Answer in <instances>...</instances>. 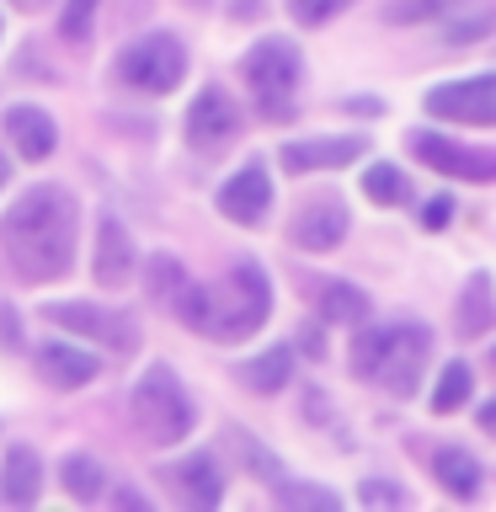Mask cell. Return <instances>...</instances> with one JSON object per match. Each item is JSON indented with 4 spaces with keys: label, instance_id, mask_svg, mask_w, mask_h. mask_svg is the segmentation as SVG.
<instances>
[{
    "label": "cell",
    "instance_id": "cell-1",
    "mask_svg": "<svg viewBox=\"0 0 496 512\" xmlns=\"http://www.w3.org/2000/svg\"><path fill=\"white\" fill-rule=\"evenodd\" d=\"M75 230H80L75 198L64 187L43 182V187H27L0 214V251H6V262L22 283H54L70 272Z\"/></svg>",
    "mask_w": 496,
    "mask_h": 512
},
{
    "label": "cell",
    "instance_id": "cell-2",
    "mask_svg": "<svg viewBox=\"0 0 496 512\" xmlns=\"http://www.w3.org/2000/svg\"><path fill=\"white\" fill-rule=\"evenodd\" d=\"M171 310L182 315L192 331L219 336V342H240V336L262 331V320L272 315V283L256 262H235L230 278H224L219 288L187 283Z\"/></svg>",
    "mask_w": 496,
    "mask_h": 512
},
{
    "label": "cell",
    "instance_id": "cell-3",
    "mask_svg": "<svg viewBox=\"0 0 496 512\" xmlns=\"http://www.w3.org/2000/svg\"><path fill=\"white\" fill-rule=\"evenodd\" d=\"M427 352H432L427 326H416V320H395V326H374V331L358 336V347H352V368H358L363 379H379L384 390L411 395L416 379H422V368H427Z\"/></svg>",
    "mask_w": 496,
    "mask_h": 512
},
{
    "label": "cell",
    "instance_id": "cell-4",
    "mask_svg": "<svg viewBox=\"0 0 496 512\" xmlns=\"http://www.w3.org/2000/svg\"><path fill=\"white\" fill-rule=\"evenodd\" d=\"M128 411H134V427H139L155 448L182 443L187 432H192V400H187L182 379H176L166 363H150V368L139 374L134 395H128Z\"/></svg>",
    "mask_w": 496,
    "mask_h": 512
},
{
    "label": "cell",
    "instance_id": "cell-5",
    "mask_svg": "<svg viewBox=\"0 0 496 512\" xmlns=\"http://www.w3.org/2000/svg\"><path fill=\"white\" fill-rule=\"evenodd\" d=\"M240 75H246V86L256 91V102H262L267 118H288L294 91H299V48L288 38L256 43L251 54L240 59Z\"/></svg>",
    "mask_w": 496,
    "mask_h": 512
},
{
    "label": "cell",
    "instance_id": "cell-6",
    "mask_svg": "<svg viewBox=\"0 0 496 512\" xmlns=\"http://www.w3.org/2000/svg\"><path fill=\"white\" fill-rule=\"evenodd\" d=\"M187 75V48L182 38H171V32H150V38L128 43L118 54V80L134 91H150V96H166L182 86Z\"/></svg>",
    "mask_w": 496,
    "mask_h": 512
},
{
    "label": "cell",
    "instance_id": "cell-7",
    "mask_svg": "<svg viewBox=\"0 0 496 512\" xmlns=\"http://www.w3.org/2000/svg\"><path fill=\"white\" fill-rule=\"evenodd\" d=\"M54 326L75 331V336H91V342H107L112 352H134L139 347V326L118 310H102V304H80V299H59L43 310Z\"/></svg>",
    "mask_w": 496,
    "mask_h": 512
},
{
    "label": "cell",
    "instance_id": "cell-8",
    "mask_svg": "<svg viewBox=\"0 0 496 512\" xmlns=\"http://www.w3.org/2000/svg\"><path fill=\"white\" fill-rule=\"evenodd\" d=\"M427 112L448 123H496V75H470L448 80L427 91Z\"/></svg>",
    "mask_w": 496,
    "mask_h": 512
},
{
    "label": "cell",
    "instance_id": "cell-9",
    "mask_svg": "<svg viewBox=\"0 0 496 512\" xmlns=\"http://www.w3.org/2000/svg\"><path fill=\"white\" fill-rule=\"evenodd\" d=\"M235 134H240V112H235V102L219 86H208V91L192 96V107H187V144H192V150L214 155Z\"/></svg>",
    "mask_w": 496,
    "mask_h": 512
},
{
    "label": "cell",
    "instance_id": "cell-10",
    "mask_svg": "<svg viewBox=\"0 0 496 512\" xmlns=\"http://www.w3.org/2000/svg\"><path fill=\"white\" fill-rule=\"evenodd\" d=\"M411 155H422L432 171L459 176V182H496V155L491 150H464L443 134H411Z\"/></svg>",
    "mask_w": 496,
    "mask_h": 512
},
{
    "label": "cell",
    "instance_id": "cell-11",
    "mask_svg": "<svg viewBox=\"0 0 496 512\" xmlns=\"http://www.w3.org/2000/svg\"><path fill=\"white\" fill-rule=\"evenodd\" d=\"M272 208V176L262 160H251V166H240L230 182L219 187V214L235 219V224H262Z\"/></svg>",
    "mask_w": 496,
    "mask_h": 512
},
{
    "label": "cell",
    "instance_id": "cell-12",
    "mask_svg": "<svg viewBox=\"0 0 496 512\" xmlns=\"http://www.w3.org/2000/svg\"><path fill=\"white\" fill-rule=\"evenodd\" d=\"M363 134H336V139H294V144H283L278 160H283V171H331V166H352V160L363 155Z\"/></svg>",
    "mask_w": 496,
    "mask_h": 512
},
{
    "label": "cell",
    "instance_id": "cell-13",
    "mask_svg": "<svg viewBox=\"0 0 496 512\" xmlns=\"http://www.w3.org/2000/svg\"><path fill=\"white\" fill-rule=\"evenodd\" d=\"M0 128H6L11 150L22 155V160H48V155H54V144H59V128H54V118H48L43 107H27V102L6 107V118H0Z\"/></svg>",
    "mask_w": 496,
    "mask_h": 512
},
{
    "label": "cell",
    "instance_id": "cell-14",
    "mask_svg": "<svg viewBox=\"0 0 496 512\" xmlns=\"http://www.w3.org/2000/svg\"><path fill=\"white\" fill-rule=\"evenodd\" d=\"M91 272H96L102 288H123L128 272H134V240H128V230L112 214L96 219V262H91Z\"/></svg>",
    "mask_w": 496,
    "mask_h": 512
},
{
    "label": "cell",
    "instance_id": "cell-15",
    "mask_svg": "<svg viewBox=\"0 0 496 512\" xmlns=\"http://www.w3.org/2000/svg\"><path fill=\"white\" fill-rule=\"evenodd\" d=\"M38 374H43V384H54V390H80V384H91L102 374V363H96L91 352L70 347V342H48V347H38Z\"/></svg>",
    "mask_w": 496,
    "mask_h": 512
},
{
    "label": "cell",
    "instance_id": "cell-16",
    "mask_svg": "<svg viewBox=\"0 0 496 512\" xmlns=\"http://www.w3.org/2000/svg\"><path fill=\"white\" fill-rule=\"evenodd\" d=\"M342 235H347V208L336 203V198L310 203L294 219V240H299L304 251H331V246H342Z\"/></svg>",
    "mask_w": 496,
    "mask_h": 512
},
{
    "label": "cell",
    "instance_id": "cell-17",
    "mask_svg": "<svg viewBox=\"0 0 496 512\" xmlns=\"http://www.w3.org/2000/svg\"><path fill=\"white\" fill-rule=\"evenodd\" d=\"M38 491H43V464H38L32 448L16 443L6 454V470H0V496H6L11 507H32V502H38Z\"/></svg>",
    "mask_w": 496,
    "mask_h": 512
},
{
    "label": "cell",
    "instance_id": "cell-18",
    "mask_svg": "<svg viewBox=\"0 0 496 512\" xmlns=\"http://www.w3.org/2000/svg\"><path fill=\"white\" fill-rule=\"evenodd\" d=\"M176 486H182V496L192 507H214L219 496H224V470H219V459L214 454H192L176 464Z\"/></svg>",
    "mask_w": 496,
    "mask_h": 512
},
{
    "label": "cell",
    "instance_id": "cell-19",
    "mask_svg": "<svg viewBox=\"0 0 496 512\" xmlns=\"http://www.w3.org/2000/svg\"><path fill=\"white\" fill-rule=\"evenodd\" d=\"M288 374H294V352L288 347H267L262 358H251L246 368H240V379L251 384L256 395H272V390H283Z\"/></svg>",
    "mask_w": 496,
    "mask_h": 512
},
{
    "label": "cell",
    "instance_id": "cell-20",
    "mask_svg": "<svg viewBox=\"0 0 496 512\" xmlns=\"http://www.w3.org/2000/svg\"><path fill=\"white\" fill-rule=\"evenodd\" d=\"M320 315L342 320V326H358V320H368V294L352 283H320Z\"/></svg>",
    "mask_w": 496,
    "mask_h": 512
},
{
    "label": "cell",
    "instance_id": "cell-21",
    "mask_svg": "<svg viewBox=\"0 0 496 512\" xmlns=\"http://www.w3.org/2000/svg\"><path fill=\"white\" fill-rule=\"evenodd\" d=\"M59 480H64V491L75 496V502H96L107 486V475H102V464H96L91 454H70L59 464Z\"/></svg>",
    "mask_w": 496,
    "mask_h": 512
},
{
    "label": "cell",
    "instance_id": "cell-22",
    "mask_svg": "<svg viewBox=\"0 0 496 512\" xmlns=\"http://www.w3.org/2000/svg\"><path fill=\"white\" fill-rule=\"evenodd\" d=\"M486 326H491V278H486V272H475V278L464 283V299H459V331L480 336Z\"/></svg>",
    "mask_w": 496,
    "mask_h": 512
},
{
    "label": "cell",
    "instance_id": "cell-23",
    "mask_svg": "<svg viewBox=\"0 0 496 512\" xmlns=\"http://www.w3.org/2000/svg\"><path fill=\"white\" fill-rule=\"evenodd\" d=\"M438 480L454 496H475L480 491V464L464 454V448H443V454H438Z\"/></svg>",
    "mask_w": 496,
    "mask_h": 512
},
{
    "label": "cell",
    "instance_id": "cell-24",
    "mask_svg": "<svg viewBox=\"0 0 496 512\" xmlns=\"http://www.w3.org/2000/svg\"><path fill=\"white\" fill-rule=\"evenodd\" d=\"M363 192L374 203H406L411 187H406V171H395L390 160H374V166L363 171Z\"/></svg>",
    "mask_w": 496,
    "mask_h": 512
},
{
    "label": "cell",
    "instance_id": "cell-25",
    "mask_svg": "<svg viewBox=\"0 0 496 512\" xmlns=\"http://www.w3.org/2000/svg\"><path fill=\"white\" fill-rule=\"evenodd\" d=\"M464 400H470V368L464 363H448L438 374V390H432V411L438 416H454Z\"/></svg>",
    "mask_w": 496,
    "mask_h": 512
},
{
    "label": "cell",
    "instance_id": "cell-26",
    "mask_svg": "<svg viewBox=\"0 0 496 512\" xmlns=\"http://www.w3.org/2000/svg\"><path fill=\"white\" fill-rule=\"evenodd\" d=\"M187 288V272H182V262L176 256H150V299H160V304H176V294Z\"/></svg>",
    "mask_w": 496,
    "mask_h": 512
},
{
    "label": "cell",
    "instance_id": "cell-27",
    "mask_svg": "<svg viewBox=\"0 0 496 512\" xmlns=\"http://www.w3.org/2000/svg\"><path fill=\"white\" fill-rule=\"evenodd\" d=\"M230 448H235V454H240V459L251 464V475L272 480V486H278V480H283V464L272 459V454H267L262 443H251V438H246V432H240V427H230Z\"/></svg>",
    "mask_w": 496,
    "mask_h": 512
},
{
    "label": "cell",
    "instance_id": "cell-28",
    "mask_svg": "<svg viewBox=\"0 0 496 512\" xmlns=\"http://www.w3.org/2000/svg\"><path fill=\"white\" fill-rule=\"evenodd\" d=\"M96 6H102V0H70L64 16H59V38L64 43H86L91 38V22H96Z\"/></svg>",
    "mask_w": 496,
    "mask_h": 512
},
{
    "label": "cell",
    "instance_id": "cell-29",
    "mask_svg": "<svg viewBox=\"0 0 496 512\" xmlns=\"http://www.w3.org/2000/svg\"><path fill=\"white\" fill-rule=\"evenodd\" d=\"M278 502H283V507H315V512H336V507H342V496H336V491H320V486H288V480H278Z\"/></svg>",
    "mask_w": 496,
    "mask_h": 512
},
{
    "label": "cell",
    "instance_id": "cell-30",
    "mask_svg": "<svg viewBox=\"0 0 496 512\" xmlns=\"http://www.w3.org/2000/svg\"><path fill=\"white\" fill-rule=\"evenodd\" d=\"M454 6L459 0H390L384 16H390V22H432V16H448Z\"/></svg>",
    "mask_w": 496,
    "mask_h": 512
},
{
    "label": "cell",
    "instance_id": "cell-31",
    "mask_svg": "<svg viewBox=\"0 0 496 512\" xmlns=\"http://www.w3.org/2000/svg\"><path fill=\"white\" fill-rule=\"evenodd\" d=\"M352 0H288V11H294V22L299 27H320V22H331L336 11H347Z\"/></svg>",
    "mask_w": 496,
    "mask_h": 512
},
{
    "label": "cell",
    "instance_id": "cell-32",
    "mask_svg": "<svg viewBox=\"0 0 496 512\" xmlns=\"http://www.w3.org/2000/svg\"><path fill=\"white\" fill-rule=\"evenodd\" d=\"M486 27H491V16H486V11L464 16V22H454V16H443V38L454 43V48H459V43H470V38H480Z\"/></svg>",
    "mask_w": 496,
    "mask_h": 512
},
{
    "label": "cell",
    "instance_id": "cell-33",
    "mask_svg": "<svg viewBox=\"0 0 496 512\" xmlns=\"http://www.w3.org/2000/svg\"><path fill=\"white\" fill-rule=\"evenodd\" d=\"M363 502L368 507H400V502H406V491H400V486H390V480H363Z\"/></svg>",
    "mask_w": 496,
    "mask_h": 512
},
{
    "label": "cell",
    "instance_id": "cell-34",
    "mask_svg": "<svg viewBox=\"0 0 496 512\" xmlns=\"http://www.w3.org/2000/svg\"><path fill=\"white\" fill-rule=\"evenodd\" d=\"M448 219H454V203H448V198H432V203H427V214H422L427 230H443Z\"/></svg>",
    "mask_w": 496,
    "mask_h": 512
},
{
    "label": "cell",
    "instance_id": "cell-35",
    "mask_svg": "<svg viewBox=\"0 0 496 512\" xmlns=\"http://www.w3.org/2000/svg\"><path fill=\"white\" fill-rule=\"evenodd\" d=\"M480 427H486L491 438H496V400H486V406H480Z\"/></svg>",
    "mask_w": 496,
    "mask_h": 512
},
{
    "label": "cell",
    "instance_id": "cell-36",
    "mask_svg": "<svg viewBox=\"0 0 496 512\" xmlns=\"http://www.w3.org/2000/svg\"><path fill=\"white\" fill-rule=\"evenodd\" d=\"M347 112H379V102H374V96H352Z\"/></svg>",
    "mask_w": 496,
    "mask_h": 512
},
{
    "label": "cell",
    "instance_id": "cell-37",
    "mask_svg": "<svg viewBox=\"0 0 496 512\" xmlns=\"http://www.w3.org/2000/svg\"><path fill=\"white\" fill-rule=\"evenodd\" d=\"M304 352H315V358H320V352H326V342H320V331H315V326L304 331Z\"/></svg>",
    "mask_w": 496,
    "mask_h": 512
},
{
    "label": "cell",
    "instance_id": "cell-38",
    "mask_svg": "<svg viewBox=\"0 0 496 512\" xmlns=\"http://www.w3.org/2000/svg\"><path fill=\"white\" fill-rule=\"evenodd\" d=\"M267 6H262V0H240V6H235V16H262Z\"/></svg>",
    "mask_w": 496,
    "mask_h": 512
},
{
    "label": "cell",
    "instance_id": "cell-39",
    "mask_svg": "<svg viewBox=\"0 0 496 512\" xmlns=\"http://www.w3.org/2000/svg\"><path fill=\"white\" fill-rule=\"evenodd\" d=\"M16 11H43V6H54V0H11Z\"/></svg>",
    "mask_w": 496,
    "mask_h": 512
},
{
    "label": "cell",
    "instance_id": "cell-40",
    "mask_svg": "<svg viewBox=\"0 0 496 512\" xmlns=\"http://www.w3.org/2000/svg\"><path fill=\"white\" fill-rule=\"evenodd\" d=\"M6 176H11V166H6V155H0V187H6Z\"/></svg>",
    "mask_w": 496,
    "mask_h": 512
}]
</instances>
